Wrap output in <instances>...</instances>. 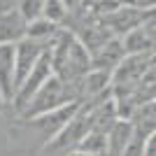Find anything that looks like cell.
Returning <instances> with one entry per match:
<instances>
[{"label":"cell","instance_id":"obj_14","mask_svg":"<svg viewBox=\"0 0 156 156\" xmlns=\"http://www.w3.org/2000/svg\"><path fill=\"white\" fill-rule=\"evenodd\" d=\"M47 21H51L56 26H63L65 19H68V7L61 2V0H47L44 2V12H42Z\"/></svg>","mask_w":156,"mask_h":156},{"label":"cell","instance_id":"obj_12","mask_svg":"<svg viewBox=\"0 0 156 156\" xmlns=\"http://www.w3.org/2000/svg\"><path fill=\"white\" fill-rule=\"evenodd\" d=\"M61 26H56V23H51V21H47L44 16H40V19L30 21L28 23V40H35V42H42V44H49V40L56 35V30H58Z\"/></svg>","mask_w":156,"mask_h":156},{"label":"cell","instance_id":"obj_10","mask_svg":"<svg viewBox=\"0 0 156 156\" xmlns=\"http://www.w3.org/2000/svg\"><path fill=\"white\" fill-rule=\"evenodd\" d=\"M124 56H126V51H124V44H121V37H110L103 47H98L91 54L93 68L96 70H107V72L114 70Z\"/></svg>","mask_w":156,"mask_h":156},{"label":"cell","instance_id":"obj_1","mask_svg":"<svg viewBox=\"0 0 156 156\" xmlns=\"http://www.w3.org/2000/svg\"><path fill=\"white\" fill-rule=\"evenodd\" d=\"M49 54H51V70L63 82L77 84L89 70H93V58L86 44L70 30L61 26L49 40Z\"/></svg>","mask_w":156,"mask_h":156},{"label":"cell","instance_id":"obj_9","mask_svg":"<svg viewBox=\"0 0 156 156\" xmlns=\"http://www.w3.org/2000/svg\"><path fill=\"white\" fill-rule=\"evenodd\" d=\"M14 54L16 44H0V93L5 105H12L14 100Z\"/></svg>","mask_w":156,"mask_h":156},{"label":"cell","instance_id":"obj_8","mask_svg":"<svg viewBox=\"0 0 156 156\" xmlns=\"http://www.w3.org/2000/svg\"><path fill=\"white\" fill-rule=\"evenodd\" d=\"M26 35L28 21L16 7L0 12V44H16L21 40H26Z\"/></svg>","mask_w":156,"mask_h":156},{"label":"cell","instance_id":"obj_6","mask_svg":"<svg viewBox=\"0 0 156 156\" xmlns=\"http://www.w3.org/2000/svg\"><path fill=\"white\" fill-rule=\"evenodd\" d=\"M44 49H47V44L28 40V37L16 42V54H14V89H19L26 82V77L33 70V65L37 63V58L42 56Z\"/></svg>","mask_w":156,"mask_h":156},{"label":"cell","instance_id":"obj_13","mask_svg":"<svg viewBox=\"0 0 156 156\" xmlns=\"http://www.w3.org/2000/svg\"><path fill=\"white\" fill-rule=\"evenodd\" d=\"M77 149L79 151H89V154L105 156L107 154V133H103V130H98V128H91L86 133V137L79 142Z\"/></svg>","mask_w":156,"mask_h":156},{"label":"cell","instance_id":"obj_21","mask_svg":"<svg viewBox=\"0 0 156 156\" xmlns=\"http://www.w3.org/2000/svg\"><path fill=\"white\" fill-rule=\"evenodd\" d=\"M154 103H156V96H154Z\"/></svg>","mask_w":156,"mask_h":156},{"label":"cell","instance_id":"obj_18","mask_svg":"<svg viewBox=\"0 0 156 156\" xmlns=\"http://www.w3.org/2000/svg\"><path fill=\"white\" fill-rule=\"evenodd\" d=\"M14 2H16V0H0V12H5V9H12Z\"/></svg>","mask_w":156,"mask_h":156},{"label":"cell","instance_id":"obj_7","mask_svg":"<svg viewBox=\"0 0 156 156\" xmlns=\"http://www.w3.org/2000/svg\"><path fill=\"white\" fill-rule=\"evenodd\" d=\"M77 110H79V103H70V105L58 107V110L44 112V114H40V117L30 119V121L37 126L40 133H44V135H47V142H51L54 137H56L61 130L65 128V124L72 119V114H75Z\"/></svg>","mask_w":156,"mask_h":156},{"label":"cell","instance_id":"obj_11","mask_svg":"<svg viewBox=\"0 0 156 156\" xmlns=\"http://www.w3.org/2000/svg\"><path fill=\"white\" fill-rule=\"evenodd\" d=\"M130 135H133L130 119H117L112 128L107 130V154L105 156H124L128 149Z\"/></svg>","mask_w":156,"mask_h":156},{"label":"cell","instance_id":"obj_17","mask_svg":"<svg viewBox=\"0 0 156 156\" xmlns=\"http://www.w3.org/2000/svg\"><path fill=\"white\" fill-rule=\"evenodd\" d=\"M61 2L68 7V14H70V12H75L77 7H82V2H84V0H61Z\"/></svg>","mask_w":156,"mask_h":156},{"label":"cell","instance_id":"obj_5","mask_svg":"<svg viewBox=\"0 0 156 156\" xmlns=\"http://www.w3.org/2000/svg\"><path fill=\"white\" fill-rule=\"evenodd\" d=\"M121 44H124L126 54H154L156 51V7L140 26H135L133 30H128L121 37Z\"/></svg>","mask_w":156,"mask_h":156},{"label":"cell","instance_id":"obj_2","mask_svg":"<svg viewBox=\"0 0 156 156\" xmlns=\"http://www.w3.org/2000/svg\"><path fill=\"white\" fill-rule=\"evenodd\" d=\"M70 103H79L77 84L63 82L61 77L51 75V77L47 79V84L30 98V103L23 107L21 114H23L26 119H35V117H40V114H44V112L58 110V107L70 105Z\"/></svg>","mask_w":156,"mask_h":156},{"label":"cell","instance_id":"obj_16","mask_svg":"<svg viewBox=\"0 0 156 156\" xmlns=\"http://www.w3.org/2000/svg\"><path fill=\"white\" fill-rule=\"evenodd\" d=\"M142 156H156V130L147 137V142H144V151Z\"/></svg>","mask_w":156,"mask_h":156},{"label":"cell","instance_id":"obj_4","mask_svg":"<svg viewBox=\"0 0 156 156\" xmlns=\"http://www.w3.org/2000/svg\"><path fill=\"white\" fill-rule=\"evenodd\" d=\"M51 75H54V70H51V54H49V44H47V49L42 51V56L37 58V63L33 65L30 75L26 77V82H23V84L16 89V93H14V100H12L14 110L23 112V107L30 103V98L47 84V79L51 77Z\"/></svg>","mask_w":156,"mask_h":156},{"label":"cell","instance_id":"obj_20","mask_svg":"<svg viewBox=\"0 0 156 156\" xmlns=\"http://www.w3.org/2000/svg\"><path fill=\"white\" fill-rule=\"evenodd\" d=\"M2 105H5V100H2V93H0V107H2Z\"/></svg>","mask_w":156,"mask_h":156},{"label":"cell","instance_id":"obj_15","mask_svg":"<svg viewBox=\"0 0 156 156\" xmlns=\"http://www.w3.org/2000/svg\"><path fill=\"white\" fill-rule=\"evenodd\" d=\"M44 2L47 0H16V9L23 14V19L30 23V21L40 19L42 12H44Z\"/></svg>","mask_w":156,"mask_h":156},{"label":"cell","instance_id":"obj_19","mask_svg":"<svg viewBox=\"0 0 156 156\" xmlns=\"http://www.w3.org/2000/svg\"><path fill=\"white\" fill-rule=\"evenodd\" d=\"M68 156H100V154H89V151H79V149H75V151H68Z\"/></svg>","mask_w":156,"mask_h":156},{"label":"cell","instance_id":"obj_3","mask_svg":"<svg viewBox=\"0 0 156 156\" xmlns=\"http://www.w3.org/2000/svg\"><path fill=\"white\" fill-rule=\"evenodd\" d=\"M107 98V96H105ZM103 100V98H98ZM98 100H86V103H79V110L72 114V119L65 124V128L61 130L58 135L54 137L51 142H47L49 151H75L79 147V142L86 137V133L93 128V105Z\"/></svg>","mask_w":156,"mask_h":156}]
</instances>
